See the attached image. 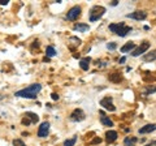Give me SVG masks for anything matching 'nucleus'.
Returning <instances> with one entry per match:
<instances>
[{"label":"nucleus","instance_id":"obj_20","mask_svg":"<svg viewBox=\"0 0 156 146\" xmlns=\"http://www.w3.org/2000/svg\"><path fill=\"white\" fill-rule=\"evenodd\" d=\"M46 53H47L48 57H53V56L56 55V51H55V48H53L52 46H48L47 50H46Z\"/></svg>","mask_w":156,"mask_h":146},{"label":"nucleus","instance_id":"obj_15","mask_svg":"<svg viewBox=\"0 0 156 146\" xmlns=\"http://www.w3.org/2000/svg\"><path fill=\"white\" fill-rule=\"evenodd\" d=\"M74 29L76 31H81V33H85V31H87L89 30V25H86V24H76L74 25Z\"/></svg>","mask_w":156,"mask_h":146},{"label":"nucleus","instance_id":"obj_8","mask_svg":"<svg viewBox=\"0 0 156 146\" xmlns=\"http://www.w3.org/2000/svg\"><path fill=\"white\" fill-rule=\"evenodd\" d=\"M126 17L133 18V20H138V21H143V20L147 18V13H146L144 11H135L133 13H129Z\"/></svg>","mask_w":156,"mask_h":146},{"label":"nucleus","instance_id":"obj_10","mask_svg":"<svg viewBox=\"0 0 156 146\" xmlns=\"http://www.w3.org/2000/svg\"><path fill=\"white\" fill-rule=\"evenodd\" d=\"M70 120L72 121H82V120H85V112L82 110H80V108L74 110L72 112V115H70Z\"/></svg>","mask_w":156,"mask_h":146},{"label":"nucleus","instance_id":"obj_22","mask_svg":"<svg viewBox=\"0 0 156 146\" xmlns=\"http://www.w3.org/2000/svg\"><path fill=\"white\" fill-rule=\"evenodd\" d=\"M152 93H156V87H147L144 91H143V95H150V94H152Z\"/></svg>","mask_w":156,"mask_h":146},{"label":"nucleus","instance_id":"obj_16","mask_svg":"<svg viewBox=\"0 0 156 146\" xmlns=\"http://www.w3.org/2000/svg\"><path fill=\"white\" fill-rule=\"evenodd\" d=\"M143 60L144 61H154V60H156V50L151 51L150 53H146V55L143 56Z\"/></svg>","mask_w":156,"mask_h":146},{"label":"nucleus","instance_id":"obj_5","mask_svg":"<svg viewBox=\"0 0 156 146\" xmlns=\"http://www.w3.org/2000/svg\"><path fill=\"white\" fill-rule=\"evenodd\" d=\"M81 7H78V5H76V7H73L69 12H68V14H66V18L69 21H74V20H77L78 17L81 16Z\"/></svg>","mask_w":156,"mask_h":146},{"label":"nucleus","instance_id":"obj_28","mask_svg":"<svg viewBox=\"0 0 156 146\" xmlns=\"http://www.w3.org/2000/svg\"><path fill=\"white\" fill-rule=\"evenodd\" d=\"M52 99H53V100H57V99H58V95L53 93V94H52Z\"/></svg>","mask_w":156,"mask_h":146},{"label":"nucleus","instance_id":"obj_9","mask_svg":"<svg viewBox=\"0 0 156 146\" xmlns=\"http://www.w3.org/2000/svg\"><path fill=\"white\" fill-rule=\"evenodd\" d=\"M48 133H50V123L44 121V123H42L41 126H39L38 136H39V137H47Z\"/></svg>","mask_w":156,"mask_h":146},{"label":"nucleus","instance_id":"obj_25","mask_svg":"<svg viewBox=\"0 0 156 146\" xmlns=\"http://www.w3.org/2000/svg\"><path fill=\"white\" fill-rule=\"evenodd\" d=\"M8 0H0V5H7Z\"/></svg>","mask_w":156,"mask_h":146},{"label":"nucleus","instance_id":"obj_1","mask_svg":"<svg viewBox=\"0 0 156 146\" xmlns=\"http://www.w3.org/2000/svg\"><path fill=\"white\" fill-rule=\"evenodd\" d=\"M42 90V85L39 84H33L30 86L25 87L22 90H18L16 91V97H21V98H29V99H34L37 98V95L39 94V91Z\"/></svg>","mask_w":156,"mask_h":146},{"label":"nucleus","instance_id":"obj_17","mask_svg":"<svg viewBox=\"0 0 156 146\" xmlns=\"http://www.w3.org/2000/svg\"><path fill=\"white\" fill-rule=\"evenodd\" d=\"M80 67H81V69H83V71H89V67H90V59L89 57L82 59L80 61Z\"/></svg>","mask_w":156,"mask_h":146},{"label":"nucleus","instance_id":"obj_29","mask_svg":"<svg viewBox=\"0 0 156 146\" xmlns=\"http://www.w3.org/2000/svg\"><path fill=\"white\" fill-rule=\"evenodd\" d=\"M125 60H126L125 57H121V59H120V63H121V64H122V63H125Z\"/></svg>","mask_w":156,"mask_h":146},{"label":"nucleus","instance_id":"obj_3","mask_svg":"<svg viewBox=\"0 0 156 146\" xmlns=\"http://www.w3.org/2000/svg\"><path fill=\"white\" fill-rule=\"evenodd\" d=\"M105 13V8L101 5H95L94 8L90 11V21L95 22L98 21L100 17H103V14Z\"/></svg>","mask_w":156,"mask_h":146},{"label":"nucleus","instance_id":"obj_27","mask_svg":"<svg viewBox=\"0 0 156 146\" xmlns=\"http://www.w3.org/2000/svg\"><path fill=\"white\" fill-rule=\"evenodd\" d=\"M146 146H156V141H151L150 144H147Z\"/></svg>","mask_w":156,"mask_h":146},{"label":"nucleus","instance_id":"obj_21","mask_svg":"<svg viewBox=\"0 0 156 146\" xmlns=\"http://www.w3.org/2000/svg\"><path fill=\"white\" fill-rule=\"evenodd\" d=\"M76 142H77V138H76V137H73V138L66 140L65 142H64V146H74Z\"/></svg>","mask_w":156,"mask_h":146},{"label":"nucleus","instance_id":"obj_18","mask_svg":"<svg viewBox=\"0 0 156 146\" xmlns=\"http://www.w3.org/2000/svg\"><path fill=\"white\" fill-rule=\"evenodd\" d=\"M109 81L116 82V84H120V82L122 81V77H121L119 73H113V75H111V76H109Z\"/></svg>","mask_w":156,"mask_h":146},{"label":"nucleus","instance_id":"obj_19","mask_svg":"<svg viewBox=\"0 0 156 146\" xmlns=\"http://www.w3.org/2000/svg\"><path fill=\"white\" fill-rule=\"evenodd\" d=\"M135 142H136V138L135 137H126L125 141H124L125 146H134Z\"/></svg>","mask_w":156,"mask_h":146},{"label":"nucleus","instance_id":"obj_2","mask_svg":"<svg viewBox=\"0 0 156 146\" xmlns=\"http://www.w3.org/2000/svg\"><path fill=\"white\" fill-rule=\"evenodd\" d=\"M109 30L117 34L119 37H125L126 34L131 31V27L126 26L125 24L121 22V24H112V25H109Z\"/></svg>","mask_w":156,"mask_h":146},{"label":"nucleus","instance_id":"obj_14","mask_svg":"<svg viewBox=\"0 0 156 146\" xmlns=\"http://www.w3.org/2000/svg\"><path fill=\"white\" fill-rule=\"evenodd\" d=\"M100 121H101V124L105 125V126H113V121H112L109 118L104 116L103 112H101V116H100Z\"/></svg>","mask_w":156,"mask_h":146},{"label":"nucleus","instance_id":"obj_23","mask_svg":"<svg viewBox=\"0 0 156 146\" xmlns=\"http://www.w3.org/2000/svg\"><path fill=\"white\" fill-rule=\"evenodd\" d=\"M13 146H26V145L23 144L21 140H14L13 141Z\"/></svg>","mask_w":156,"mask_h":146},{"label":"nucleus","instance_id":"obj_13","mask_svg":"<svg viewBox=\"0 0 156 146\" xmlns=\"http://www.w3.org/2000/svg\"><path fill=\"white\" fill-rule=\"evenodd\" d=\"M105 137H107V142H113V141H116L117 138V132H115V130H108L105 134Z\"/></svg>","mask_w":156,"mask_h":146},{"label":"nucleus","instance_id":"obj_4","mask_svg":"<svg viewBox=\"0 0 156 146\" xmlns=\"http://www.w3.org/2000/svg\"><path fill=\"white\" fill-rule=\"evenodd\" d=\"M148 48H150V43H148L147 41H144V42L140 43V45H139L138 47H136L133 52H131V55H133L134 57H136V56H140V55H142V53H144L146 51H147Z\"/></svg>","mask_w":156,"mask_h":146},{"label":"nucleus","instance_id":"obj_26","mask_svg":"<svg viewBox=\"0 0 156 146\" xmlns=\"http://www.w3.org/2000/svg\"><path fill=\"white\" fill-rule=\"evenodd\" d=\"M100 142H101V140H100V138H95L91 144H100Z\"/></svg>","mask_w":156,"mask_h":146},{"label":"nucleus","instance_id":"obj_6","mask_svg":"<svg viewBox=\"0 0 156 146\" xmlns=\"http://www.w3.org/2000/svg\"><path fill=\"white\" fill-rule=\"evenodd\" d=\"M38 120H39L38 115L33 114V112H26V114H25V118L22 119V124H23V125H30V124H33V123H37Z\"/></svg>","mask_w":156,"mask_h":146},{"label":"nucleus","instance_id":"obj_12","mask_svg":"<svg viewBox=\"0 0 156 146\" xmlns=\"http://www.w3.org/2000/svg\"><path fill=\"white\" fill-rule=\"evenodd\" d=\"M135 50V43L133 42H128L126 45H124L122 47H121V52H129V51H134Z\"/></svg>","mask_w":156,"mask_h":146},{"label":"nucleus","instance_id":"obj_24","mask_svg":"<svg viewBox=\"0 0 156 146\" xmlns=\"http://www.w3.org/2000/svg\"><path fill=\"white\" fill-rule=\"evenodd\" d=\"M116 47H117V45L116 43H108V45H107V48H108V50H116Z\"/></svg>","mask_w":156,"mask_h":146},{"label":"nucleus","instance_id":"obj_7","mask_svg":"<svg viewBox=\"0 0 156 146\" xmlns=\"http://www.w3.org/2000/svg\"><path fill=\"white\" fill-rule=\"evenodd\" d=\"M100 106H103L105 110L111 111V112H113V111H116V107L113 104V102H112V98H109V97H105V98H103L100 100Z\"/></svg>","mask_w":156,"mask_h":146},{"label":"nucleus","instance_id":"obj_11","mask_svg":"<svg viewBox=\"0 0 156 146\" xmlns=\"http://www.w3.org/2000/svg\"><path fill=\"white\" fill-rule=\"evenodd\" d=\"M154 130H156V124H147V125H144L139 129V133L140 134H147V133L154 132Z\"/></svg>","mask_w":156,"mask_h":146}]
</instances>
